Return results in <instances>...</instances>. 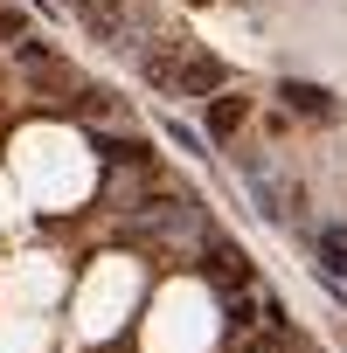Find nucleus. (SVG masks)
Returning a JSON list of instances; mask_svg holds the SVG:
<instances>
[{
  "label": "nucleus",
  "instance_id": "1",
  "mask_svg": "<svg viewBox=\"0 0 347 353\" xmlns=\"http://www.w3.org/2000/svg\"><path fill=\"white\" fill-rule=\"evenodd\" d=\"M167 83L188 90V97H216V90H223V63H216V56H188V63H174Z\"/></svg>",
  "mask_w": 347,
  "mask_h": 353
},
{
  "label": "nucleus",
  "instance_id": "2",
  "mask_svg": "<svg viewBox=\"0 0 347 353\" xmlns=\"http://www.w3.org/2000/svg\"><path fill=\"white\" fill-rule=\"evenodd\" d=\"M209 277H216L223 291H243V284H250V256H243L236 243H223V236H209Z\"/></svg>",
  "mask_w": 347,
  "mask_h": 353
},
{
  "label": "nucleus",
  "instance_id": "3",
  "mask_svg": "<svg viewBox=\"0 0 347 353\" xmlns=\"http://www.w3.org/2000/svg\"><path fill=\"white\" fill-rule=\"evenodd\" d=\"M278 97H285L299 118H333V111H340L333 90H319V83H278Z\"/></svg>",
  "mask_w": 347,
  "mask_h": 353
},
{
  "label": "nucleus",
  "instance_id": "4",
  "mask_svg": "<svg viewBox=\"0 0 347 353\" xmlns=\"http://www.w3.org/2000/svg\"><path fill=\"white\" fill-rule=\"evenodd\" d=\"M243 118H250V97H236V90H216L209 97V139H229Z\"/></svg>",
  "mask_w": 347,
  "mask_h": 353
},
{
  "label": "nucleus",
  "instance_id": "5",
  "mask_svg": "<svg viewBox=\"0 0 347 353\" xmlns=\"http://www.w3.org/2000/svg\"><path fill=\"white\" fill-rule=\"evenodd\" d=\"M97 152H104V159H111V166H139V173H146V166H153V145H139V139H104V145H97Z\"/></svg>",
  "mask_w": 347,
  "mask_h": 353
},
{
  "label": "nucleus",
  "instance_id": "6",
  "mask_svg": "<svg viewBox=\"0 0 347 353\" xmlns=\"http://www.w3.org/2000/svg\"><path fill=\"white\" fill-rule=\"evenodd\" d=\"M319 250H326V270H347V236H340V229H326Z\"/></svg>",
  "mask_w": 347,
  "mask_h": 353
}]
</instances>
